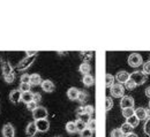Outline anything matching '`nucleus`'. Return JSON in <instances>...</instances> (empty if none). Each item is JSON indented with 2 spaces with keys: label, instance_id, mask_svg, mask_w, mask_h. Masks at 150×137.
<instances>
[{
  "label": "nucleus",
  "instance_id": "f257e3e1",
  "mask_svg": "<svg viewBox=\"0 0 150 137\" xmlns=\"http://www.w3.org/2000/svg\"><path fill=\"white\" fill-rule=\"evenodd\" d=\"M110 90H111V95H112V97L114 98H122L125 96V86L122 85V84H120V83H114L112 86L110 88Z\"/></svg>",
  "mask_w": 150,
  "mask_h": 137
},
{
  "label": "nucleus",
  "instance_id": "f03ea898",
  "mask_svg": "<svg viewBox=\"0 0 150 137\" xmlns=\"http://www.w3.org/2000/svg\"><path fill=\"white\" fill-rule=\"evenodd\" d=\"M129 79L133 81L137 86V85L144 84V82L147 81V76L142 72H133L132 74H129Z\"/></svg>",
  "mask_w": 150,
  "mask_h": 137
},
{
  "label": "nucleus",
  "instance_id": "7ed1b4c3",
  "mask_svg": "<svg viewBox=\"0 0 150 137\" xmlns=\"http://www.w3.org/2000/svg\"><path fill=\"white\" fill-rule=\"evenodd\" d=\"M142 63H143V59H142L140 53L134 52V53H132L131 56L128 57V65H129L131 67H133V68L140 67Z\"/></svg>",
  "mask_w": 150,
  "mask_h": 137
},
{
  "label": "nucleus",
  "instance_id": "20e7f679",
  "mask_svg": "<svg viewBox=\"0 0 150 137\" xmlns=\"http://www.w3.org/2000/svg\"><path fill=\"white\" fill-rule=\"evenodd\" d=\"M35 124H36L37 131H39V133H46V131H49V128H50V122L47 121V119H40V120H36V121H35Z\"/></svg>",
  "mask_w": 150,
  "mask_h": 137
},
{
  "label": "nucleus",
  "instance_id": "39448f33",
  "mask_svg": "<svg viewBox=\"0 0 150 137\" xmlns=\"http://www.w3.org/2000/svg\"><path fill=\"white\" fill-rule=\"evenodd\" d=\"M35 59H36V57H27V58H24L23 60L20 61V63L16 66V69L18 70H25L27 68H29L31 66V63L35 61Z\"/></svg>",
  "mask_w": 150,
  "mask_h": 137
},
{
  "label": "nucleus",
  "instance_id": "423d86ee",
  "mask_svg": "<svg viewBox=\"0 0 150 137\" xmlns=\"http://www.w3.org/2000/svg\"><path fill=\"white\" fill-rule=\"evenodd\" d=\"M33 117L36 120H40V119H46L47 117V110L43 106H37V108L33 112Z\"/></svg>",
  "mask_w": 150,
  "mask_h": 137
},
{
  "label": "nucleus",
  "instance_id": "0eeeda50",
  "mask_svg": "<svg viewBox=\"0 0 150 137\" xmlns=\"http://www.w3.org/2000/svg\"><path fill=\"white\" fill-rule=\"evenodd\" d=\"M134 98L131 96H124L120 100V107L124 108H133L134 107Z\"/></svg>",
  "mask_w": 150,
  "mask_h": 137
},
{
  "label": "nucleus",
  "instance_id": "6e6552de",
  "mask_svg": "<svg viewBox=\"0 0 150 137\" xmlns=\"http://www.w3.org/2000/svg\"><path fill=\"white\" fill-rule=\"evenodd\" d=\"M40 86H42L43 91H45V92H53V91L56 90V85H54L53 82L50 81V79H44V81H42Z\"/></svg>",
  "mask_w": 150,
  "mask_h": 137
},
{
  "label": "nucleus",
  "instance_id": "1a4fd4ad",
  "mask_svg": "<svg viewBox=\"0 0 150 137\" xmlns=\"http://www.w3.org/2000/svg\"><path fill=\"white\" fill-rule=\"evenodd\" d=\"M2 136L4 137H14L15 136V129L11 123H6L2 127Z\"/></svg>",
  "mask_w": 150,
  "mask_h": 137
},
{
  "label": "nucleus",
  "instance_id": "9d476101",
  "mask_svg": "<svg viewBox=\"0 0 150 137\" xmlns=\"http://www.w3.org/2000/svg\"><path fill=\"white\" fill-rule=\"evenodd\" d=\"M115 79L118 81V83L125 84V83L129 79V74H128L127 72H125V70H121V72H119V73L115 75Z\"/></svg>",
  "mask_w": 150,
  "mask_h": 137
},
{
  "label": "nucleus",
  "instance_id": "9b49d317",
  "mask_svg": "<svg viewBox=\"0 0 150 137\" xmlns=\"http://www.w3.org/2000/svg\"><path fill=\"white\" fill-rule=\"evenodd\" d=\"M25 134H27L28 137H34L37 134V128H36L35 122L28 123V126H27V128H25Z\"/></svg>",
  "mask_w": 150,
  "mask_h": 137
},
{
  "label": "nucleus",
  "instance_id": "f8f14e48",
  "mask_svg": "<svg viewBox=\"0 0 150 137\" xmlns=\"http://www.w3.org/2000/svg\"><path fill=\"white\" fill-rule=\"evenodd\" d=\"M21 95H22V92L20 90H13L9 93V100L13 104H18L19 101H21Z\"/></svg>",
  "mask_w": 150,
  "mask_h": 137
},
{
  "label": "nucleus",
  "instance_id": "ddd939ff",
  "mask_svg": "<svg viewBox=\"0 0 150 137\" xmlns=\"http://www.w3.org/2000/svg\"><path fill=\"white\" fill-rule=\"evenodd\" d=\"M1 70H2V75L4 76L14 73V70H13V68H12V66H11V63L8 61H4L1 63Z\"/></svg>",
  "mask_w": 150,
  "mask_h": 137
},
{
  "label": "nucleus",
  "instance_id": "4468645a",
  "mask_svg": "<svg viewBox=\"0 0 150 137\" xmlns=\"http://www.w3.org/2000/svg\"><path fill=\"white\" fill-rule=\"evenodd\" d=\"M90 70H91V66H90L89 62H82V63L80 65V67H79V72H80L82 75L89 74Z\"/></svg>",
  "mask_w": 150,
  "mask_h": 137
},
{
  "label": "nucleus",
  "instance_id": "2eb2a0df",
  "mask_svg": "<svg viewBox=\"0 0 150 137\" xmlns=\"http://www.w3.org/2000/svg\"><path fill=\"white\" fill-rule=\"evenodd\" d=\"M79 93H80V90L77 88H69L68 91H67V97L69 98L71 100H77L79 97Z\"/></svg>",
  "mask_w": 150,
  "mask_h": 137
},
{
  "label": "nucleus",
  "instance_id": "dca6fc26",
  "mask_svg": "<svg viewBox=\"0 0 150 137\" xmlns=\"http://www.w3.org/2000/svg\"><path fill=\"white\" fill-rule=\"evenodd\" d=\"M94 51H82V52H80V57L83 60V62H88L89 60H91L94 58Z\"/></svg>",
  "mask_w": 150,
  "mask_h": 137
},
{
  "label": "nucleus",
  "instance_id": "f3484780",
  "mask_svg": "<svg viewBox=\"0 0 150 137\" xmlns=\"http://www.w3.org/2000/svg\"><path fill=\"white\" fill-rule=\"evenodd\" d=\"M134 115L137 117L140 121H141V120H146V119H147V115H146V108H143V107H137V108H135V111H134Z\"/></svg>",
  "mask_w": 150,
  "mask_h": 137
},
{
  "label": "nucleus",
  "instance_id": "a211bd4d",
  "mask_svg": "<svg viewBox=\"0 0 150 137\" xmlns=\"http://www.w3.org/2000/svg\"><path fill=\"white\" fill-rule=\"evenodd\" d=\"M42 83V77L39 74H33L30 75V81H29V84L30 85H34V86H37V85H40Z\"/></svg>",
  "mask_w": 150,
  "mask_h": 137
},
{
  "label": "nucleus",
  "instance_id": "6ab92c4d",
  "mask_svg": "<svg viewBox=\"0 0 150 137\" xmlns=\"http://www.w3.org/2000/svg\"><path fill=\"white\" fill-rule=\"evenodd\" d=\"M82 82L86 86H91L95 84V77L90 74H87V75H83V78H82Z\"/></svg>",
  "mask_w": 150,
  "mask_h": 137
},
{
  "label": "nucleus",
  "instance_id": "aec40b11",
  "mask_svg": "<svg viewBox=\"0 0 150 137\" xmlns=\"http://www.w3.org/2000/svg\"><path fill=\"white\" fill-rule=\"evenodd\" d=\"M133 127H132L131 124H128L127 122H125V123H122L121 124V127H120V130H121V133L124 134V135H128V134H131L133 133Z\"/></svg>",
  "mask_w": 150,
  "mask_h": 137
},
{
  "label": "nucleus",
  "instance_id": "412c9836",
  "mask_svg": "<svg viewBox=\"0 0 150 137\" xmlns=\"http://www.w3.org/2000/svg\"><path fill=\"white\" fill-rule=\"evenodd\" d=\"M21 101H23L25 104L33 101V92H30V91L29 92H23L21 95Z\"/></svg>",
  "mask_w": 150,
  "mask_h": 137
},
{
  "label": "nucleus",
  "instance_id": "4be33fe9",
  "mask_svg": "<svg viewBox=\"0 0 150 137\" xmlns=\"http://www.w3.org/2000/svg\"><path fill=\"white\" fill-rule=\"evenodd\" d=\"M66 130L68 134H75L76 133V126L74 121H68L66 123Z\"/></svg>",
  "mask_w": 150,
  "mask_h": 137
},
{
  "label": "nucleus",
  "instance_id": "5701e85b",
  "mask_svg": "<svg viewBox=\"0 0 150 137\" xmlns=\"http://www.w3.org/2000/svg\"><path fill=\"white\" fill-rule=\"evenodd\" d=\"M88 98H89V95L86 92V91H81L80 90V93H79V97H77V100L81 103V104H84L88 101Z\"/></svg>",
  "mask_w": 150,
  "mask_h": 137
},
{
  "label": "nucleus",
  "instance_id": "b1692460",
  "mask_svg": "<svg viewBox=\"0 0 150 137\" xmlns=\"http://www.w3.org/2000/svg\"><path fill=\"white\" fill-rule=\"evenodd\" d=\"M127 121V123L128 124H131L133 128H135V127H137L139 126V123H140V120L137 119V117H135V115H133V117H128V119H126Z\"/></svg>",
  "mask_w": 150,
  "mask_h": 137
},
{
  "label": "nucleus",
  "instance_id": "393cba45",
  "mask_svg": "<svg viewBox=\"0 0 150 137\" xmlns=\"http://www.w3.org/2000/svg\"><path fill=\"white\" fill-rule=\"evenodd\" d=\"M113 84H114V76L111 75V74H106V76H105V86L110 89Z\"/></svg>",
  "mask_w": 150,
  "mask_h": 137
},
{
  "label": "nucleus",
  "instance_id": "a878e982",
  "mask_svg": "<svg viewBox=\"0 0 150 137\" xmlns=\"http://www.w3.org/2000/svg\"><path fill=\"white\" fill-rule=\"evenodd\" d=\"M75 126H76V131H79V133H81L84 128H87V124H86L83 121H81L80 119H77V120L75 121Z\"/></svg>",
  "mask_w": 150,
  "mask_h": 137
},
{
  "label": "nucleus",
  "instance_id": "bb28decb",
  "mask_svg": "<svg viewBox=\"0 0 150 137\" xmlns=\"http://www.w3.org/2000/svg\"><path fill=\"white\" fill-rule=\"evenodd\" d=\"M134 108H124L122 110V117H125V119H128V117H133L134 115Z\"/></svg>",
  "mask_w": 150,
  "mask_h": 137
},
{
  "label": "nucleus",
  "instance_id": "cd10ccee",
  "mask_svg": "<svg viewBox=\"0 0 150 137\" xmlns=\"http://www.w3.org/2000/svg\"><path fill=\"white\" fill-rule=\"evenodd\" d=\"M113 108V100L111 97L105 98V111H111Z\"/></svg>",
  "mask_w": 150,
  "mask_h": 137
},
{
  "label": "nucleus",
  "instance_id": "c85d7f7f",
  "mask_svg": "<svg viewBox=\"0 0 150 137\" xmlns=\"http://www.w3.org/2000/svg\"><path fill=\"white\" fill-rule=\"evenodd\" d=\"M30 84L29 83H21L20 84V88H19V90L23 93V92H29L30 91Z\"/></svg>",
  "mask_w": 150,
  "mask_h": 137
},
{
  "label": "nucleus",
  "instance_id": "c756f323",
  "mask_svg": "<svg viewBox=\"0 0 150 137\" xmlns=\"http://www.w3.org/2000/svg\"><path fill=\"white\" fill-rule=\"evenodd\" d=\"M111 137H125V135L121 133L120 128H114L112 131H111Z\"/></svg>",
  "mask_w": 150,
  "mask_h": 137
},
{
  "label": "nucleus",
  "instance_id": "7c9ffc66",
  "mask_svg": "<svg viewBox=\"0 0 150 137\" xmlns=\"http://www.w3.org/2000/svg\"><path fill=\"white\" fill-rule=\"evenodd\" d=\"M93 134H94V131H91V130L88 129V128H84V129L80 133L81 137H93Z\"/></svg>",
  "mask_w": 150,
  "mask_h": 137
},
{
  "label": "nucleus",
  "instance_id": "2f4dec72",
  "mask_svg": "<svg viewBox=\"0 0 150 137\" xmlns=\"http://www.w3.org/2000/svg\"><path fill=\"white\" fill-rule=\"evenodd\" d=\"M79 119L81 120V121H83L86 124L91 120V115H89V114H87V113H83V114H81V115H79Z\"/></svg>",
  "mask_w": 150,
  "mask_h": 137
},
{
  "label": "nucleus",
  "instance_id": "473e14b6",
  "mask_svg": "<svg viewBox=\"0 0 150 137\" xmlns=\"http://www.w3.org/2000/svg\"><path fill=\"white\" fill-rule=\"evenodd\" d=\"M143 130H144V134L150 136V119H147L146 122H144V126H143Z\"/></svg>",
  "mask_w": 150,
  "mask_h": 137
},
{
  "label": "nucleus",
  "instance_id": "72a5a7b5",
  "mask_svg": "<svg viewBox=\"0 0 150 137\" xmlns=\"http://www.w3.org/2000/svg\"><path fill=\"white\" fill-rule=\"evenodd\" d=\"M4 79H5V82H7V83H13L14 81H15V74L14 73H12V74H8V75H6V76H4Z\"/></svg>",
  "mask_w": 150,
  "mask_h": 137
},
{
  "label": "nucleus",
  "instance_id": "f704fd0d",
  "mask_svg": "<svg viewBox=\"0 0 150 137\" xmlns=\"http://www.w3.org/2000/svg\"><path fill=\"white\" fill-rule=\"evenodd\" d=\"M136 88V84L131 81V79H128L126 83H125V89H127V90H134Z\"/></svg>",
  "mask_w": 150,
  "mask_h": 137
},
{
  "label": "nucleus",
  "instance_id": "c9c22d12",
  "mask_svg": "<svg viewBox=\"0 0 150 137\" xmlns=\"http://www.w3.org/2000/svg\"><path fill=\"white\" fill-rule=\"evenodd\" d=\"M142 73L147 76V75H150V61H147L146 63H143V70Z\"/></svg>",
  "mask_w": 150,
  "mask_h": 137
},
{
  "label": "nucleus",
  "instance_id": "e433bc0d",
  "mask_svg": "<svg viewBox=\"0 0 150 137\" xmlns=\"http://www.w3.org/2000/svg\"><path fill=\"white\" fill-rule=\"evenodd\" d=\"M87 128L90 129L91 131H95V130H96V120H95V119H91V120L87 123Z\"/></svg>",
  "mask_w": 150,
  "mask_h": 137
},
{
  "label": "nucleus",
  "instance_id": "4c0bfd02",
  "mask_svg": "<svg viewBox=\"0 0 150 137\" xmlns=\"http://www.w3.org/2000/svg\"><path fill=\"white\" fill-rule=\"evenodd\" d=\"M25 105H27V110L28 111H31V112H34L37 108V103H35V101H30V103H28Z\"/></svg>",
  "mask_w": 150,
  "mask_h": 137
},
{
  "label": "nucleus",
  "instance_id": "58836bf2",
  "mask_svg": "<svg viewBox=\"0 0 150 137\" xmlns=\"http://www.w3.org/2000/svg\"><path fill=\"white\" fill-rule=\"evenodd\" d=\"M84 111H86L87 114L91 115V114H94L95 113V107L93 106V105H87V106H84Z\"/></svg>",
  "mask_w": 150,
  "mask_h": 137
},
{
  "label": "nucleus",
  "instance_id": "ea45409f",
  "mask_svg": "<svg viewBox=\"0 0 150 137\" xmlns=\"http://www.w3.org/2000/svg\"><path fill=\"white\" fill-rule=\"evenodd\" d=\"M20 81H21V83H29V81H30V75H29V74H23V75L20 77Z\"/></svg>",
  "mask_w": 150,
  "mask_h": 137
},
{
  "label": "nucleus",
  "instance_id": "a19ab883",
  "mask_svg": "<svg viewBox=\"0 0 150 137\" xmlns=\"http://www.w3.org/2000/svg\"><path fill=\"white\" fill-rule=\"evenodd\" d=\"M40 100H42V95H40V93H37V92L33 93V101L38 103V101H40Z\"/></svg>",
  "mask_w": 150,
  "mask_h": 137
},
{
  "label": "nucleus",
  "instance_id": "79ce46f5",
  "mask_svg": "<svg viewBox=\"0 0 150 137\" xmlns=\"http://www.w3.org/2000/svg\"><path fill=\"white\" fill-rule=\"evenodd\" d=\"M83 113H86V111H84V107H83V106H80V107H77V110H76V115L79 117V115H81V114H83Z\"/></svg>",
  "mask_w": 150,
  "mask_h": 137
},
{
  "label": "nucleus",
  "instance_id": "37998d69",
  "mask_svg": "<svg viewBox=\"0 0 150 137\" xmlns=\"http://www.w3.org/2000/svg\"><path fill=\"white\" fill-rule=\"evenodd\" d=\"M25 54H27V57H37L38 52L37 51H27Z\"/></svg>",
  "mask_w": 150,
  "mask_h": 137
},
{
  "label": "nucleus",
  "instance_id": "c03bdc74",
  "mask_svg": "<svg viewBox=\"0 0 150 137\" xmlns=\"http://www.w3.org/2000/svg\"><path fill=\"white\" fill-rule=\"evenodd\" d=\"M146 96L150 98V86H148V88L146 89Z\"/></svg>",
  "mask_w": 150,
  "mask_h": 137
},
{
  "label": "nucleus",
  "instance_id": "a18cd8bd",
  "mask_svg": "<svg viewBox=\"0 0 150 137\" xmlns=\"http://www.w3.org/2000/svg\"><path fill=\"white\" fill-rule=\"evenodd\" d=\"M125 137H139L136 134H134V133H131V134H128V135H125Z\"/></svg>",
  "mask_w": 150,
  "mask_h": 137
},
{
  "label": "nucleus",
  "instance_id": "49530a36",
  "mask_svg": "<svg viewBox=\"0 0 150 137\" xmlns=\"http://www.w3.org/2000/svg\"><path fill=\"white\" fill-rule=\"evenodd\" d=\"M146 115H147V119H150V108L146 110Z\"/></svg>",
  "mask_w": 150,
  "mask_h": 137
},
{
  "label": "nucleus",
  "instance_id": "de8ad7c7",
  "mask_svg": "<svg viewBox=\"0 0 150 137\" xmlns=\"http://www.w3.org/2000/svg\"><path fill=\"white\" fill-rule=\"evenodd\" d=\"M149 108H150V101H149Z\"/></svg>",
  "mask_w": 150,
  "mask_h": 137
},
{
  "label": "nucleus",
  "instance_id": "09e8293b",
  "mask_svg": "<svg viewBox=\"0 0 150 137\" xmlns=\"http://www.w3.org/2000/svg\"><path fill=\"white\" fill-rule=\"evenodd\" d=\"M56 137H59V136H56Z\"/></svg>",
  "mask_w": 150,
  "mask_h": 137
}]
</instances>
